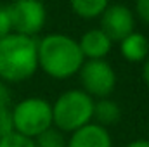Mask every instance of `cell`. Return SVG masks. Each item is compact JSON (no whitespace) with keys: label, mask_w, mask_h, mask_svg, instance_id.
Segmentation results:
<instances>
[{"label":"cell","mask_w":149,"mask_h":147,"mask_svg":"<svg viewBox=\"0 0 149 147\" xmlns=\"http://www.w3.org/2000/svg\"><path fill=\"white\" fill-rule=\"evenodd\" d=\"M10 111L14 132L24 137L35 139L42 132L52 126V102L43 97H24L17 104H14Z\"/></svg>","instance_id":"obj_4"},{"label":"cell","mask_w":149,"mask_h":147,"mask_svg":"<svg viewBox=\"0 0 149 147\" xmlns=\"http://www.w3.org/2000/svg\"><path fill=\"white\" fill-rule=\"evenodd\" d=\"M0 147H37V144L33 139L12 132V133L0 139Z\"/></svg>","instance_id":"obj_14"},{"label":"cell","mask_w":149,"mask_h":147,"mask_svg":"<svg viewBox=\"0 0 149 147\" xmlns=\"http://www.w3.org/2000/svg\"><path fill=\"white\" fill-rule=\"evenodd\" d=\"M132 10L139 21H142L146 26H149V0H135Z\"/></svg>","instance_id":"obj_16"},{"label":"cell","mask_w":149,"mask_h":147,"mask_svg":"<svg viewBox=\"0 0 149 147\" xmlns=\"http://www.w3.org/2000/svg\"><path fill=\"white\" fill-rule=\"evenodd\" d=\"M33 140H35L37 147H66L68 137L56 126H50L45 132H42L38 137H35Z\"/></svg>","instance_id":"obj_13"},{"label":"cell","mask_w":149,"mask_h":147,"mask_svg":"<svg viewBox=\"0 0 149 147\" xmlns=\"http://www.w3.org/2000/svg\"><path fill=\"white\" fill-rule=\"evenodd\" d=\"M10 99H12V95H10L9 85L3 83V81H0V106H9Z\"/></svg>","instance_id":"obj_18"},{"label":"cell","mask_w":149,"mask_h":147,"mask_svg":"<svg viewBox=\"0 0 149 147\" xmlns=\"http://www.w3.org/2000/svg\"><path fill=\"white\" fill-rule=\"evenodd\" d=\"M120 119H121V107L111 97L97 99L94 102V116H92L94 123H97L104 128H109L113 125L120 123Z\"/></svg>","instance_id":"obj_11"},{"label":"cell","mask_w":149,"mask_h":147,"mask_svg":"<svg viewBox=\"0 0 149 147\" xmlns=\"http://www.w3.org/2000/svg\"><path fill=\"white\" fill-rule=\"evenodd\" d=\"M125 147H149V140L148 139H135V140H130Z\"/></svg>","instance_id":"obj_19"},{"label":"cell","mask_w":149,"mask_h":147,"mask_svg":"<svg viewBox=\"0 0 149 147\" xmlns=\"http://www.w3.org/2000/svg\"><path fill=\"white\" fill-rule=\"evenodd\" d=\"M12 33L35 38L47 24V7L42 0H14L7 5Z\"/></svg>","instance_id":"obj_6"},{"label":"cell","mask_w":149,"mask_h":147,"mask_svg":"<svg viewBox=\"0 0 149 147\" xmlns=\"http://www.w3.org/2000/svg\"><path fill=\"white\" fill-rule=\"evenodd\" d=\"M37 59L38 69L57 81L73 78L85 62L78 40L66 33H49L38 38Z\"/></svg>","instance_id":"obj_1"},{"label":"cell","mask_w":149,"mask_h":147,"mask_svg":"<svg viewBox=\"0 0 149 147\" xmlns=\"http://www.w3.org/2000/svg\"><path fill=\"white\" fill-rule=\"evenodd\" d=\"M70 9L80 19H99L111 0H68Z\"/></svg>","instance_id":"obj_12"},{"label":"cell","mask_w":149,"mask_h":147,"mask_svg":"<svg viewBox=\"0 0 149 147\" xmlns=\"http://www.w3.org/2000/svg\"><path fill=\"white\" fill-rule=\"evenodd\" d=\"M12 132H14V121L10 106H0V139Z\"/></svg>","instance_id":"obj_15"},{"label":"cell","mask_w":149,"mask_h":147,"mask_svg":"<svg viewBox=\"0 0 149 147\" xmlns=\"http://www.w3.org/2000/svg\"><path fill=\"white\" fill-rule=\"evenodd\" d=\"M66 147H113V137L108 128L92 121L70 133Z\"/></svg>","instance_id":"obj_9"},{"label":"cell","mask_w":149,"mask_h":147,"mask_svg":"<svg viewBox=\"0 0 149 147\" xmlns=\"http://www.w3.org/2000/svg\"><path fill=\"white\" fill-rule=\"evenodd\" d=\"M94 99L81 88H71L57 95L52 102V126L70 135L78 128L92 123Z\"/></svg>","instance_id":"obj_3"},{"label":"cell","mask_w":149,"mask_h":147,"mask_svg":"<svg viewBox=\"0 0 149 147\" xmlns=\"http://www.w3.org/2000/svg\"><path fill=\"white\" fill-rule=\"evenodd\" d=\"M142 80L149 87V55H148V59L142 62Z\"/></svg>","instance_id":"obj_20"},{"label":"cell","mask_w":149,"mask_h":147,"mask_svg":"<svg viewBox=\"0 0 149 147\" xmlns=\"http://www.w3.org/2000/svg\"><path fill=\"white\" fill-rule=\"evenodd\" d=\"M80 88L88 94L94 101L111 97L116 83L118 74L114 71L111 62L106 59H95V61H85L78 71Z\"/></svg>","instance_id":"obj_5"},{"label":"cell","mask_w":149,"mask_h":147,"mask_svg":"<svg viewBox=\"0 0 149 147\" xmlns=\"http://www.w3.org/2000/svg\"><path fill=\"white\" fill-rule=\"evenodd\" d=\"M38 71L37 38L10 33L0 40V81L23 83Z\"/></svg>","instance_id":"obj_2"},{"label":"cell","mask_w":149,"mask_h":147,"mask_svg":"<svg viewBox=\"0 0 149 147\" xmlns=\"http://www.w3.org/2000/svg\"><path fill=\"white\" fill-rule=\"evenodd\" d=\"M120 54L127 62H144L149 55V38L141 31H132L120 40Z\"/></svg>","instance_id":"obj_10"},{"label":"cell","mask_w":149,"mask_h":147,"mask_svg":"<svg viewBox=\"0 0 149 147\" xmlns=\"http://www.w3.org/2000/svg\"><path fill=\"white\" fill-rule=\"evenodd\" d=\"M12 33V26H10V17H9V10L7 5H0V40Z\"/></svg>","instance_id":"obj_17"},{"label":"cell","mask_w":149,"mask_h":147,"mask_svg":"<svg viewBox=\"0 0 149 147\" xmlns=\"http://www.w3.org/2000/svg\"><path fill=\"white\" fill-rule=\"evenodd\" d=\"M137 17L134 10L125 3H109L106 10L99 17V28L111 38L113 42H120L132 31H135Z\"/></svg>","instance_id":"obj_7"},{"label":"cell","mask_w":149,"mask_h":147,"mask_svg":"<svg viewBox=\"0 0 149 147\" xmlns=\"http://www.w3.org/2000/svg\"><path fill=\"white\" fill-rule=\"evenodd\" d=\"M113 45H114V42L99 26L87 30L78 40V47H80L85 61L106 59L111 54Z\"/></svg>","instance_id":"obj_8"}]
</instances>
